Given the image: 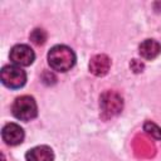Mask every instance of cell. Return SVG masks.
Masks as SVG:
<instances>
[{
	"mask_svg": "<svg viewBox=\"0 0 161 161\" xmlns=\"http://www.w3.org/2000/svg\"><path fill=\"white\" fill-rule=\"evenodd\" d=\"M48 63L57 72H67L75 64V54L67 45H54L48 53Z\"/></svg>",
	"mask_w": 161,
	"mask_h": 161,
	"instance_id": "obj_1",
	"label": "cell"
},
{
	"mask_svg": "<svg viewBox=\"0 0 161 161\" xmlns=\"http://www.w3.org/2000/svg\"><path fill=\"white\" fill-rule=\"evenodd\" d=\"M11 112H13L15 118L28 122V121L36 117L38 106H36V102L33 97L20 96L14 101V103L11 106Z\"/></svg>",
	"mask_w": 161,
	"mask_h": 161,
	"instance_id": "obj_2",
	"label": "cell"
},
{
	"mask_svg": "<svg viewBox=\"0 0 161 161\" xmlns=\"http://www.w3.org/2000/svg\"><path fill=\"white\" fill-rule=\"evenodd\" d=\"M0 78L4 86L11 89L21 88L26 82V73L20 67L16 65H5L1 69Z\"/></svg>",
	"mask_w": 161,
	"mask_h": 161,
	"instance_id": "obj_3",
	"label": "cell"
},
{
	"mask_svg": "<svg viewBox=\"0 0 161 161\" xmlns=\"http://www.w3.org/2000/svg\"><path fill=\"white\" fill-rule=\"evenodd\" d=\"M101 111L103 117L109 118L113 116H117L122 108H123V101L122 97L113 92V91H107L101 96Z\"/></svg>",
	"mask_w": 161,
	"mask_h": 161,
	"instance_id": "obj_4",
	"label": "cell"
},
{
	"mask_svg": "<svg viewBox=\"0 0 161 161\" xmlns=\"http://www.w3.org/2000/svg\"><path fill=\"white\" fill-rule=\"evenodd\" d=\"M35 59L33 49L26 44L14 45L10 50V60L18 67H28Z\"/></svg>",
	"mask_w": 161,
	"mask_h": 161,
	"instance_id": "obj_5",
	"label": "cell"
},
{
	"mask_svg": "<svg viewBox=\"0 0 161 161\" xmlns=\"http://www.w3.org/2000/svg\"><path fill=\"white\" fill-rule=\"evenodd\" d=\"M1 137L4 142L9 146H16L24 140V131L16 123H8L3 127Z\"/></svg>",
	"mask_w": 161,
	"mask_h": 161,
	"instance_id": "obj_6",
	"label": "cell"
},
{
	"mask_svg": "<svg viewBox=\"0 0 161 161\" xmlns=\"http://www.w3.org/2000/svg\"><path fill=\"white\" fill-rule=\"evenodd\" d=\"M111 67V60L106 54H97L92 57L89 62V70L97 77H103L108 73Z\"/></svg>",
	"mask_w": 161,
	"mask_h": 161,
	"instance_id": "obj_7",
	"label": "cell"
},
{
	"mask_svg": "<svg viewBox=\"0 0 161 161\" xmlns=\"http://www.w3.org/2000/svg\"><path fill=\"white\" fill-rule=\"evenodd\" d=\"M138 53L143 59L152 60L161 53V44L155 39H146L140 44Z\"/></svg>",
	"mask_w": 161,
	"mask_h": 161,
	"instance_id": "obj_8",
	"label": "cell"
},
{
	"mask_svg": "<svg viewBox=\"0 0 161 161\" xmlns=\"http://www.w3.org/2000/svg\"><path fill=\"white\" fill-rule=\"evenodd\" d=\"M25 160L26 161H53L54 153L49 146L42 145V146L30 148L25 155Z\"/></svg>",
	"mask_w": 161,
	"mask_h": 161,
	"instance_id": "obj_9",
	"label": "cell"
},
{
	"mask_svg": "<svg viewBox=\"0 0 161 161\" xmlns=\"http://www.w3.org/2000/svg\"><path fill=\"white\" fill-rule=\"evenodd\" d=\"M143 130L146 131V133H148L155 140H161V128L156 123L151 121H146L143 125Z\"/></svg>",
	"mask_w": 161,
	"mask_h": 161,
	"instance_id": "obj_10",
	"label": "cell"
},
{
	"mask_svg": "<svg viewBox=\"0 0 161 161\" xmlns=\"http://www.w3.org/2000/svg\"><path fill=\"white\" fill-rule=\"evenodd\" d=\"M30 39H31V42H33L34 44H36V45L44 44V42L47 40V33H45V30L36 28V29H34V30L31 31Z\"/></svg>",
	"mask_w": 161,
	"mask_h": 161,
	"instance_id": "obj_11",
	"label": "cell"
},
{
	"mask_svg": "<svg viewBox=\"0 0 161 161\" xmlns=\"http://www.w3.org/2000/svg\"><path fill=\"white\" fill-rule=\"evenodd\" d=\"M130 65H131V69H132L135 73H140V72H142V70H143V68H145L143 63H142V62H140V60H137V59H132Z\"/></svg>",
	"mask_w": 161,
	"mask_h": 161,
	"instance_id": "obj_12",
	"label": "cell"
}]
</instances>
